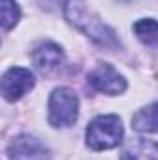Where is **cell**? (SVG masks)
<instances>
[{"label":"cell","instance_id":"1","mask_svg":"<svg viewBox=\"0 0 158 160\" xmlns=\"http://www.w3.org/2000/svg\"><path fill=\"white\" fill-rule=\"evenodd\" d=\"M63 15L75 28L84 32L97 45L106 47V48H116L119 45L116 32L104 21H101V17L97 13H93L86 6L84 0H67L63 4Z\"/></svg>","mask_w":158,"mask_h":160},{"label":"cell","instance_id":"2","mask_svg":"<svg viewBox=\"0 0 158 160\" xmlns=\"http://www.w3.org/2000/svg\"><path fill=\"white\" fill-rule=\"evenodd\" d=\"M86 142L93 151H108L123 142V125L114 114L99 116L86 128Z\"/></svg>","mask_w":158,"mask_h":160},{"label":"cell","instance_id":"3","mask_svg":"<svg viewBox=\"0 0 158 160\" xmlns=\"http://www.w3.org/2000/svg\"><path fill=\"white\" fill-rule=\"evenodd\" d=\"M78 97L71 88H56L48 99V123L56 128L75 125L78 119Z\"/></svg>","mask_w":158,"mask_h":160},{"label":"cell","instance_id":"4","mask_svg":"<svg viewBox=\"0 0 158 160\" xmlns=\"http://www.w3.org/2000/svg\"><path fill=\"white\" fill-rule=\"evenodd\" d=\"M34 84H36V80H34V75L30 73V69L11 67L4 73L2 82H0V89H2V95L6 101L15 102L22 95H26L34 88Z\"/></svg>","mask_w":158,"mask_h":160},{"label":"cell","instance_id":"5","mask_svg":"<svg viewBox=\"0 0 158 160\" xmlns=\"http://www.w3.org/2000/svg\"><path fill=\"white\" fill-rule=\"evenodd\" d=\"M87 82L91 88H95L101 93L106 95H119L126 89V80L123 75H119L117 71L110 65V63H101L97 65L89 75Z\"/></svg>","mask_w":158,"mask_h":160},{"label":"cell","instance_id":"6","mask_svg":"<svg viewBox=\"0 0 158 160\" xmlns=\"http://www.w3.org/2000/svg\"><path fill=\"white\" fill-rule=\"evenodd\" d=\"M9 160H48V149L41 143L37 138L21 134L13 138L7 145Z\"/></svg>","mask_w":158,"mask_h":160},{"label":"cell","instance_id":"7","mask_svg":"<svg viewBox=\"0 0 158 160\" xmlns=\"http://www.w3.org/2000/svg\"><path fill=\"white\" fill-rule=\"evenodd\" d=\"M32 62L41 75H52L63 63V50L56 43H41L32 52Z\"/></svg>","mask_w":158,"mask_h":160},{"label":"cell","instance_id":"8","mask_svg":"<svg viewBox=\"0 0 158 160\" xmlns=\"http://www.w3.org/2000/svg\"><path fill=\"white\" fill-rule=\"evenodd\" d=\"M121 160H158V143L151 140H132L121 153Z\"/></svg>","mask_w":158,"mask_h":160},{"label":"cell","instance_id":"9","mask_svg":"<svg viewBox=\"0 0 158 160\" xmlns=\"http://www.w3.org/2000/svg\"><path fill=\"white\" fill-rule=\"evenodd\" d=\"M132 128L138 132H147V134L158 132V102L140 108L132 116Z\"/></svg>","mask_w":158,"mask_h":160},{"label":"cell","instance_id":"10","mask_svg":"<svg viewBox=\"0 0 158 160\" xmlns=\"http://www.w3.org/2000/svg\"><path fill=\"white\" fill-rule=\"evenodd\" d=\"M134 32L143 43H158V21L140 19L134 22Z\"/></svg>","mask_w":158,"mask_h":160},{"label":"cell","instance_id":"11","mask_svg":"<svg viewBox=\"0 0 158 160\" xmlns=\"http://www.w3.org/2000/svg\"><path fill=\"white\" fill-rule=\"evenodd\" d=\"M0 11H2V28L4 30H11L21 19V9L15 0H2Z\"/></svg>","mask_w":158,"mask_h":160}]
</instances>
